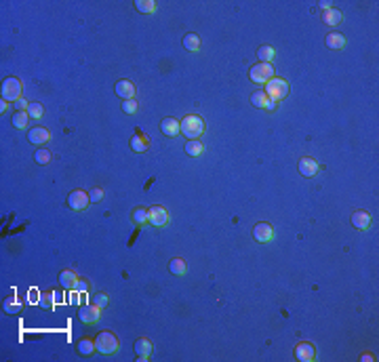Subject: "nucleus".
Listing matches in <instances>:
<instances>
[{
	"label": "nucleus",
	"instance_id": "aec40b11",
	"mask_svg": "<svg viewBox=\"0 0 379 362\" xmlns=\"http://www.w3.org/2000/svg\"><path fill=\"white\" fill-rule=\"evenodd\" d=\"M327 47L333 48V51H341V48H346V36L339 32L327 34Z\"/></svg>",
	"mask_w": 379,
	"mask_h": 362
},
{
	"label": "nucleus",
	"instance_id": "e433bc0d",
	"mask_svg": "<svg viewBox=\"0 0 379 362\" xmlns=\"http://www.w3.org/2000/svg\"><path fill=\"white\" fill-rule=\"evenodd\" d=\"M74 290H78V293H87V290H89V282H84V280L78 278V282H76Z\"/></svg>",
	"mask_w": 379,
	"mask_h": 362
},
{
	"label": "nucleus",
	"instance_id": "412c9836",
	"mask_svg": "<svg viewBox=\"0 0 379 362\" xmlns=\"http://www.w3.org/2000/svg\"><path fill=\"white\" fill-rule=\"evenodd\" d=\"M147 147H150L147 139L137 131V133L131 137V150H133V152H137V154H143V152H147Z\"/></svg>",
	"mask_w": 379,
	"mask_h": 362
},
{
	"label": "nucleus",
	"instance_id": "f257e3e1",
	"mask_svg": "<svg viewBox=\"0 0 379 362\" xmlns=\"http://www.w3.org/2000/svg\"><path fill=\"white\" fill-rule=\"evenodd\" d=\"M179 126H181V135H186L188 139H198L207 131L205 120L198 114H188L184 120H179Z\"/></svg>",
	"mask_w": 379,
	"mask_h": 362
},
{
	"label": "nucleus",
	"instance_id": "9d476101",
	"mask_svg": "<svg viewBox=\"0 0 379 362\" xmlns=\"http://www.w3.org/2000/svg\"><path fill=\"white\" fill-rule=\"evenodd\" d=\"M274 236H276V232H274V228L270 223H257L255 228H253V238H255L257 242H261V244L272 242Z\"/></svg>",
	"mask_w": 379,
	"mask_h": 362
},
{
	"label": "nucleus",
	"instance_id": "2f4dec72",
	"mask_svg": "<svg viewBox=\"0 0 379 362\" xmlns=\"http://www.w3.org/2000/svg\"><path fill=\"white\" fill-rule=\"evenodd\" d=\"M38 305H40V308H45V310L53 308V305H55V295H53V293H40V297H38Z\"/></svg>",
	"mask_w": 379,
	"mask_h": 362
},
{
	"label": "nucleus",
	"instance_id": "6e6552de",
	"mask_svg": "<svg viewBox=\"0 0 379 362\" xmlns=\"http://www.w3.org/2000/svg\"><path fill=\"white\" fill-rule=\"evenodd\" d=\"M91 204V198L87 192H82V190H74V192H70V196H68V207L72 209V211H84Z\"/></svg>",
	"mask_w": 379,
	"mask_h": 362
},
{
	"label": "nucleus",
	"instance_id": "c756f323",
	"mask_svg": "<svg viewBox=\"0 0 379 362\" xmlns=\"http://www.w3.org/2000/svg\"><path fill=\"white\" fill-rule=\"evenodd\" d=\"M27 116H30V118H36V120H40L42 116H45V108H42V103L34 101V103H30V105H27Z\"/></svg>",
	"mask_w": 379,
	"mask_h": 362
},
{
	"label": "nucleus",
	"instance_id": "7ed1b4c3",
	"mask_svg": "<svg viewBox=\"0 0 379 362\" xmlns=\"http://www.w3.org/2000/svg\"><path fill=\"white\" fill-rule=\"evenodd\" d=\"M95 347L99 354H103V356H112V354L118 352V339L112 331H101L99 335L95 337Z\"/></svg>",
	"mask_w": 379,
	"mask_h": 362
},
{
	"label": "nucleus",
	"instance_id": "393cba45",
	"mask_svg": "<svg viewBox=\"0 0 379 362\" xmlns=\"http://www.w3.org/2000/svg\"><path fill=\"white\" fill-rule=\"evenodd\" d=\"M135 9L139 13H143V15H152V13H156L158 4L154 2V0H137L135 2Z\"/></svg>",
	"mask_w": 379,
	"mask_h": 362
},
{
	"label": "nucleus",
	"instance_id": "f8f14e48",
	"mask_svg": "<svg viewBox=\"0 0 379 362\" xmlns=\"http://www.w3.org/2000/svg\"><path fill=\"white\" fill-rule=\"evenodd\" d=\"M114 91H116V95L122 99V101H126V99H135V84H133L131 80H126V78H120V80L116 82V87H114Z\"/></svg>",
	"mask_w": 379,
	"mask_h": 362
},
{
	"label": "nucleus",
	"instance_id": "4be33fe9",
	"mask_svg": "<svg viewBox=\"0 0 379 362\" xmlns=\"http://www.w3.org/2000/svg\"><path fill=\"white\" fill-rule=\"evenodd\" d=\"M76 350H78L80 356H91V354H95V352H97V347H95V341H93V339L82 337L80 341L76 343Z\"/></svg>",
	"mask_w": 379,
	"mask_h": 362
},
{
	"label": "nucleus",
	"instance_id": "20e7f679",
	"mask_svg": "<svg viewBox=\"0 0 379 362\" xmlns=\"http://www.w3.org/2000/svg\"><path fill=\"white\" fill-rule=\"evenodd\" d=\"M21 95H24V82L15 76L4 78V82H2V99L4 101L15 103L17 99H21Z\"/></svg>",
	"mask_w": 379,
	"mask_h": 362
},
{
	"label": "nucleus",
	"instance_id": "f3484780",
	"mask_svg": "<svg viewBox=\"0 0 379 362\" xmlns=\"http://www.w3.org/2000/svg\"><path fill=\"white\" fill-rule=\"evenodd\" d=\"M350 221H352V225L356 230H369L371 228V215L367 211H354Z\"/></svg>",
	"mask_w": 379,
	"mask_h": 362
},
{
	"label": "nucleus",
	"instance_id": "a878e982",
	"mask_svg": "<svg viewBox=\"0 0 379 362\" xmlns=\"http://www.w3.org/2000/svg\"><path fill=\"white\" fill-rule=\"evenodd\" d=\"M168 269H171V274H175V276H184L188 272V265H186L184 259L175 257V259L168 261Z\"/></svg>",
	"mask_w": 379,
	"mask_h": 362
},
{
	"label": "nucleus",
	"instance_id": "f704fd0d",
	"mask_svg": "<svg viewBox=\"0 0 379 362\" xmlns=\"http://www.w3.org/2000/svg\"><path fill=\"white\" fill-rule=\"evenodd\" d=\"M103 196H105V192L101 188H93L89 192V198H91V202H101L103 200Z\"/></svg>",
	"mask_w": 379,
	"mask_h": 362
},
{
	"label": "nucleus",
	"instance_id": "9b49d317",
	"mask_svg": "<svg viewBox=\"0 0 379 362\" xmlns=\"http://www.w3.org/2000/svg\"><path fill=\"white\" fill-rule=\"evenodd\" d=\"M27 141H30L32 145H45L51 141V133L45 126H34V129L27 131Z\"/></svg>",
	"mask_w": 379,
	"mask_h": 362
},
{
	"label": "nucleus",
	"instance_id": "473e14b6",
	"mask_svg": "<svg viewBox=\"0 0 379 362\" xmlns=\"http://www.w3.org/2000/svg\"><path fill=\"white\" fill-rule=\"evenodd\" d=\"M137 110H139V103H137V99H126V101H122V112H124V114L133 116V114H135Z\"/></svg>",
	"mask_w": 379,
	"mask_h": 362
},
{
	"label": "nucleus",
	"instance_id": "5701e85b",
	"mask_svg": "<svg viewBox=\"0 0 379 362\" xmlns=\"http://www.w3.org/2000/svg\"><path fill=\"white\" fill-rule=\"evenodd\" d=\"M202 152H205V144H202L200 139H188V144H186V154L188 156L196 158V156H200Z\"/></svg>",
	"mask_w": 379,
	"mask_h": 362
},
{
	"label": "nucleus",
	"instance_id": "c9c22d12",
	"mask_svg": "<svg viewBox=\"0 0 379 362\" xmlns=\"http://www.w3.org/2000/svg\"><path fill=\"white\" fill-rule=\"evenodd\" d=\"M21 308H24L21 303H11V301L4 303V312H9V314H17V312H21Z\"/></svg>",
	"mask_w": 379,
	"mask_h": 362
},
{
	"label": "nucleus",
	"instance_id": "a19ab883",
	"mask_svg": "<svg viewBox=\"0 0 379 362\" xmlns=\"http://www.w3.org/2000/svg\"><path fill=\"white\" fill-rule=\"evenodd\" d=\"M360 360H362V362H371V360H375V358H373V356H371V354H364V356H362Z\"/></svg>",
	"mask_w": 379,
	"mask_h": 362
},
{
	"label": "nucleus",
	"instance_id": "4468645a",
	"mask_svg": "<svg viewBox=\"0 0 379 362\" xmlns=\"http://www.w3.org/2000/svg\"><path fill=\"white\" fill-rule=\"evenodd\" d=\"M251 103L255 105V108L270 110V112H274V110H276V105H278V103H274L272 99L263 93V91H257V93H253V95H251Z\"/></svg>",
	"mask_w": 379,
	"mask_h": 362
},
{
	"label": "nucleus",
	"instance_id": "72a5a7b5",
	"mask_svg": "<svg viewBox=\"0 0 379 362\" xmlns=\"http://www.w3.org/2000/svg\"><path fill=\"white\" fill-rule=\"evenodd\" d=\"M93 303L97 305V308H101V310H105L110 305V297L105 295V293H97L95 297H93Z\"/></svg>",
	"mask_w": 379,
	"mask_h": 362
},
{
	"label": "nucleus",
	"instance_id": "1a4fd4ad",
	"mask_svg": "<svg viewBox=\"0 0 379 362\" xmlns=\"http://www.w3.org/2000/svg\"><path fill=\"white\" fill-rule=\"evenodd\" d=\"M295 358L299 362H314L316 360V347L310 341H301L295 345Z\"/></svg>",
	"mask_w": 379,
	"mask_h": 362
},
{
	"label": "nucleus",
	"instance_id": "58836bf2",
	"mask_svg": "<svg viewBox=\"0 0 379 362\" xmlns=\"http://www.w3.org/2000/svg\"><path fill=\"white\" fill-rule=\"evenodd\" d=\"M6 110H9V101H4V99H2V103H0V112H2V114H4Z\"/></svg>",
	"mask_w": 379,
	"mask_h": 362
},
{
	"label": "nucleus",
	"instance_id": "c85d7f7f",
	"mask_svg": "<svg viewBox=\"0 0 379 362\" xmlns=\"http://www.w3.org/2000/svg\"><path fill=\"white\" fill-rule=\"evenodd\" d=\"M34 160H36L40 167H47L48 162H51V152L45 150V147H38V150L34 152Z\"/></svg>",
	"mask_w": 379,
	"mask_h": 362
},
{
	"label": "nucleus",
	"instance_id": "f03ea898",
	"mask_svg": "<svg viewBox=\"0 0 379 362\" xmlns=\"http://www.w3.org/2000/svg\"><path fill=\"white\" fill-rule=\"evenodd\" d=\"M265 95H268L274 103H278V101H283V99L289 95V82L284 80V78H276L274 76L272 80L265 82V91H263Z\"/></svg>",
	"mask_w": 379,
	"mask_h": 362
},
{
	"label": "nucleus",
	"instance_id": "4c0bfd02",
	"mask_svg": "<svg viewBox=\"0 0 379 362\" xmlns=\"http://www.w3.org/2000/svg\"><path fill=\"white\" fill-rule=\"evenodd\" d=\"M27 105H30V103H27L24 97H21V99H17V101H15V108H17V112H27Z\"/></svg>",
	"mask_w": 379,
	"mask_h": 362
},
{
	"label": "nucleus",
	"instance_id": "39448f33",
	"mask_svg": "<svg viewBox=\"0 0 379 362\" xmlns=\"http://www.w3.org/2000/svg\"><path fill=\"white\" fill-rule=\"evenodd\" d=\"M249 78H251V82H255V84H265L274 78V66L272 63H255V66L249 70Z\"/></svg>",
	"mask_w": 379,
	"mask_h": 362
},
{
	"label": "nucleus",
	"instance_id": "6ab92c4d",
	"mask_svg": "<svg viewBox=\"0 0 379 362\" xmlns=\"http://www.w3.org/2000/svg\"><path fill=\"white\" fill-rule=\"evenodd\" d=\"M76 282H78V276H76L74 269H61L59 272V285L63 289H74Z\"/></svg>",
	"mask_w": 379,
	"mask_h": 362
},
{
	"label": "nucleus",
	"instance_id": "0eeeda50",
	"mask_svg": "<svg viewBox=\"0 0 379 362\" xmlns=\"http://www.w3.org/2000/svg\"><path fill=\"white\" fill-rule=\"evenodd\" d=\"M168 219H171L168 211L165 207H160V204L147 209V223H152L154 228H165V225H168Z\"/></svg>",
	"mask_w": 379,
	"mask_h": 362
},
{
	"label": "nucleus",
	"instance_id": "a211bd4d",
	"mask_svg": "<svg viewBox=\"0 0 379 362\" xmlns=\"http://www.w3.org/2000/svg\"><path fill=\"white\" fill-rule=\"evenodd\" d=\"M322 21H325V25L335 27L343 21V13L337 9H327V11H322Z\"/></svg>",
	"mask_w": 379,
	"mask_h": 362
},
{
	"label": "nucleus",
	"instance_id": "bb28decb",
	"mask_svg": "<svg viewBox=\"0 0 379 362\" xmlns=\"http://www.w3.org/2000/svg\"><path fill=\"white\" fill-rule=\"evenodd\" d=\"M11 122H13V126L15 129H27V122H30V116H27V112H15L13 114V118H11Z\"/></svg>",
	"mask_w": 379,
	"mask_h": 362
},
{
	"label": "nucleus",
	"instance_id": "dca6fc26",
	"mask_svg": "<svg viewBox=\"0 0 379 362\" xmlns=\"http://www.w3.org/2000/svg\"><path fill=\"white\" fill-rule=\"evenodd\" d=\"M160 131H163L166 137H177L181 135V126H179V120L168 116V118H163V122H160Z\"/></svg>",
	"mask_w": 379,
	"mask_h": 362
},
{
	"label": "nucleus",
	"instance_id": "2eb2a0df",
	"mask_svg": "<svg viewBox=\"0 0 379 362\" xmlns=\"http://www.w3.org/2000/svg\"><path fill=\"white\" fill-rule=\"evenodd\" d=\"M133 350H135V354H137V360H147L150 358V354H152V341L150 339H145V337H139L137 341H135V345H133Z\"/></svg>",
	"mask_w": 379,
	"mask_h": 362
},
{
	"label": "nucleus",
	"instance_id": "cd10ccee",
	"mask_svg": "<svg viewBox=\"0 0 379 362\" xmlns=\"http://www.w3.org/2000/svg\"><path fill=\"white\" fill-rule=\"evenodd\" d=\"M184 47H186V51L196 53L200 48V38L196 36V34H186V36H184Z\"/></svg>",
	"mask_w": 379,
	"mask_h": 362
},
{
	"label": "nucleus",
	"instance_id": "b1692460",
	"mask_svg": "<svg viewBox=\"0 0 379 362\" xmlns=\"http://www.w3.org/2000/svg\"><path fill=\"white\" fill-rule=\"evenodd\" d=\"M257 59L261 61V63H270L276 59V51H274V47L270 45H263V47H259L257 48Z\"/></svg>",
	"mask_w": 379,
	"mask_h": 362
},
{
	"label": "nucleus",
	"instance_id": "423d86ee",
	"mask_svg": "<svg viewBox=\"0 0 379 362\" xmlns=\"http://www.w3.org/2000/svg\"><path fill=\"white\" fill-rule=\"evenodd\" d=\"M101 308H97L95 303H84L78 308V318H80V322L84 324H97L99 322V318H101Z\"/></svg>",
	"mask_w": 379,
	"mask_h": 362
},
{
	"label": "nucleus",
	"instance_id": "7c9ffc66",
	"mask_svg": "<svg viewBox=\"0 0 379 362\" xmlns=\"http://www.w3.org/2000/svg\"><path fill=\"white\" fill-rule=\"evenodd\" d=\"M133 221H135L137 225L147 223V209H143V207L133 209Z\"/></svg>",
	"mask_w": 379,
	"mask_h": 362
},
{
	"label": "nucleus",
	"instance_id": "ddd939ff",
	"mask_svg": "<svg viewBox=\"0 0 379 362\" xmlns=\"http://www.w3.org/2000/svg\"><path fill=\"white\" fill-rule=\"evenodd\" d=\"M297 169H299V173L304 175V177H314L316 173L320 171V165L316 162L312 156H304V158L299 160V165H297Z\"/></svg>",
	"mask_w": 379,
	"mask_h": 362
},
{
	"label": "nucleus",
	"instance_id": "ea45409f",
	"mask_svg": "<svg viewBox=\"0 0 379 362\" xmlns=\"http://www.w3.org/2000/svg\"><path fill=\"white\" fill-rule=\"evenodd\" d=\"M320 6H322V11H327V9H331V2H329V0H322Z\"/></svg>",
	"mask_w": 379,
	"mask_h": 362
}]
</instances>
